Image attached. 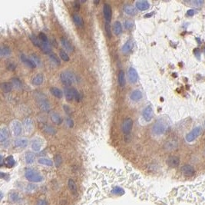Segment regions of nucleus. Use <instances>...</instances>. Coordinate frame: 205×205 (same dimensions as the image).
<instances>
[{
	"label": "nucleus",
	"instance_id": "nucleus-30",
	"mask_svg": "<svg viewBox=\"0 0 205 205\" xmlns=\"http://www.w3.org/2000/svg\"><path fill=\"white\" fill-rule=\"evenodd\" d=\"M25 161L28 165H32L35 161V155L31 151H28L25 155Z\"/></svg>",
	"mask_w": 205,
	"mask_h": 205
},
{
	"label": "nucleus",
	"instance_id": "nucleus-12",
	"mask_svg": "<svg viewBox=\"0 0 205 205\" xmlns=\"http://www.w3.org/2000/svg\"><path fill=\"white\" fill-rule=\"evenodd\" d=\"M22 126L24 128V130L27 133H31L32 131H33V122L31 118H26L23 121V124Z\"/></svg>",
	"mask_w": 205,
	"mask_h": 205
},
{
	"label": "nucleus",
	"instance_id": "nucleus-13",
	"mask_svg": "<svg viewBox=\"0 0 205 205\" xmlns=\"http://www.w3.org/2000/svg\"><path fill=\"white\" fill-rule=\"evenodd\" d=\"M43 145V141L40 138H35L32 140L31 144V148L34 151H39L42 149Z\"/></svg>",
	"mask_w": 205,
	"mask_h": 205
},
{
	"label": "nucleus",
	"instance_id": "nucleus-6",
	"mask_svg": "<svg viewBox=\"0 0 205 205\" xmlns=\"http://www.w3.org/2000/svg\"><path fill=\"white\" fill-rule=\"evenodd\" d=\"M22 124L18 120H14L11 124V129L13 135L17 137L21 134L22 131Z\"/></svg>",
	"mask_w": 205,
	"mask_h": 205
},
{
	"label": "nucleus",
	"instance_id": "nucleus-28",
	"mask_svg": "<svg viewBox=\"0 0 205 205\" xmlns=\"http://www.w3.org/2000/svg\"><path fill=\"white\" fill-rule=\"evenodd\" d=\"M50 92L54 97L57 98H62L63 96V92L57 87H52L50 88Z\"/></svg>",
	"mask_w": 205,
	"mask_h": 205
},
{
	"label": "nucleus",
	"instance_id": "nucleus-43",
	"mask_svg": "<svg viewBox=\"0 0 205 205\" xmlns=\"http://www.w3.org/2000/svg\"><path fill=\"white\" fill-rule=\"evenodd\" d=\"M49 58H50L51 61H52L54 64L57 65H59L60 63H61V62H60V60L58 59V58L55 54H52V53L50 54V55H49Z\"/></svg>",
	"mask_w": 205,
	"mask_h": 205
},
{
	"label": "nucleus",
	"instance_id": "nucleus-8",
	"mask_svg": "<svg viewBox=\"0 0 205 205\" xmlns=\"http://www.w3.org/2000/svg\"><path fill=\"white\" fill-rule=\"evenodd\" d=\"M103 15H104V18L106 21V23H110V22L112 20V11L111 5L108 3H105V5H103Z\"/></svg>",
	"mask_w": 205,
	"mask_h": 205
},
{
	"label": "nucleus",
	"instance_id": "nucleus-16",
	"mask_svg": "<svg viewBox=\"0 0 205 205\" xmlns=\"http://www.w3.org/2000/svg\"><path fill=\"white\" fill-rule=\"evenodd\" d=\"M60 40H61V43H62V45H63V47H64L68 52H74V46L72 45V43L70 42L68 40L67 38L62 37V38H61Z\"/></svg>",
	"mask_w": 205,
	"mask_h": 205
},
{
	"label": "nucleus",
	"instance_id": "nucleus-32",
	"mask_svg": "<svg viewBox=\"0 0 205 205\" xmlns=\"http://www.w3.org/2000/svg\"><path fill=\"white\" fill-rule=\"evenodd\" d=\"M1 89L4 93H9L12 89V84L10 82H3L1 84Z\"/></svg>",
	"mask_w": 205,
	"mask_h": 205
},
{
	"label": "nucleus",
	"instance_id": "nucleus-19",
	"mask_svg": "<svg viewBox=\"0 0 205 205\" xmlns=\"http://www.w3.org/2000/svg\"><path fill=\"white\" fill-rule=\"evenodd\" d=\"M64 94L67 101L74 99V88H65Z\"/></svg>",
	"mask_w": 205,
	"mask_h": 205
},
{
	"label": "nucleus",
	"instance_id": "nucleus-24",
	"mask_svg": "<svg viewBox=\"0 0 205 205\" xmlns=\"http://www.w3.org/2000/svg\"><path fill=\"white\" fill-rule=\"evenodd\" d=\"M51 120L53 123H55V124L59 125L62 123V118L60 116L59 114H58L56 112H53L51 114Z\"/></svg>",
	"mask_w": 205,
	"mask_h": 205
},
{
	"label": "nucleus",
	"instance_id": "nucleus-29",
	"mask_svg": "<svg viewBox=\"0 0 205 205\" xmlns=\"http://www.w3.org/2000/svg\"><path fill=\"white\" fill-rule=\"evenodd\" d=\"M9 136V132L6 128H3L0 131V141L4 142L5 140H7Z\"/></svg>",
	"mask_w": 205,
	"mask_h": 205
},
{
	"label": "nucleus",
	"instance_id": "nucleus-50",
	"mask_svg": "<svg viewBox=\"0 0 205 205\" xmlns=\"http://www.w3.org/2000/svg\"><path fill=\"white\" fill-rule=\"evenodd\" d=\"M66 123H67V125L69 127V128H73V126H74V122H73V120L72 119V118H66Z\"/></svg>",
	"mask_w": 205,
	"mask_h": 205
},
{
	"label": "nucleus",
	"instance_id": "nucleus-49",
	"mask_svg": "<svg viewBox=\"0 0 205 205\" xmlns=\"http://www.w3.org/2000/svg\"><path fill=\"white\" fill-rule=\"evenodd\" d=\"M32 60H33L34 62H35V63L36 64V65H38L41 64V60L38 56H37V55H35V54H32Z\"/></svg>",
	"mask_w": 205,
	"mask_h": 205
},
{
	"label": "nucleus",
	"instance_id": "nucleus-38",
	"mask_svg": "<svg viewBox=\"0 0 205 205\" xmlns=\"http://www.w3.org/2000/svg\"><path fill=\"white\" fill-rule=\"evenodd\" d=\"M30 40L32 41V42L33 43V45L35 46L40 48L41 45H42V42H41L40 39L37 36H36L35 35H31L30 36Z\"/></svg>",
	"mask_w": 205,
	"mask_h": 205
},
{
	"label": "nucleus",
	"instance_id": "nucleus-27",
	"mask_svg": "<svg viewBox=\"0 0 205 205\" xmlns=\"http://www.w3.org/2000/svg\"><path fill=\"white\" fill-rule=\"evenodd\" d=\"M40 48L43 53L46 55H50L52 54V48H51L49 43H45L42 42V45L40 46Z\"/></svg>",
	"mask_w": 205,
	"mask_h": 205
},
{
	"label": "nucleus",
	"instance_id": "nucleus-41",
	"mask_svg": "<svg viewBox=\"0 0 205 205\" xmlns=\"http://www.w3.org/2000/svg\"><path fill=\"white\" fill-rule=\"evenodd\" d=\"M112 193L115 195H122L124 194V190L120 188V187H115L114 188L112 189Z\"/></svg>",
	"mask_w": 205,
	"mask_h": 205
},
{
	"label": "nucleus",
	"instance_id": "nucleus-53",
	"mask_svg": "<svg viewBox=\"0 0 205 205\" xmlns=\"http://www.w3.org/2000/svg\"><path fill=\"white\" fill-rule=\"evenodd\" d=\"M192 3H194V5L198 7V6H200L201 5H203L204 2V1H194V2H192Z\"/></svg>",
	"mask_w": 205,
	"mask_h": 205
},
{
	"label": "nucleus",
	"instance_id": "nucleus-21",
	"mask_svg": "<svg viewBox=\"0 0 205 205\" xmlns=\"http://www.w3.org/2000/svg\"><path fill=\"white\" fill-rule=\"evenodd\" d=\"M130 98L134 101H138L142 98V93L140 90H134L131 92Z\"/></svg>",
	"mask_w": 205,
	"mask_h": 205
},
{
	"label": "nucleus",
	"instance_id": "nucleus-23",
	"mask_svg": "<svg viewBox=\"0 0 205 205\" xmlns=\"http://www.w3.org/2000/svg\"><path fill=\"white\" fill-rule=\"evenodd\" d=\"M124 12L128 15H130V16H134V15H135L137 14V11H136L135 8L131 5H125L124 7Z\"/></svg>",
	"mask_w": 205,
	"mask_h": 205
},
{
	"label": "nucleus",
	"instance_id": "nucleus-5",
	"mask_svg": "<svg viewBox=\"0 0 205 205\" xmlns=\"http://www.w3.org/2000/svg\"><path fill=\"white\" fill-rule=\"evenodd\" d=\"M133 127V121L131 118H126L122 123V131L124 134H128L131 133Z\"/></svg>",
	"mask_w": 205,
	"mask_h": 205
},
{
	"label": "nucleus",
	"instance_id": "nucleus-22",
	"mask_svg": "<svg viewBox=\"0 0 205 205\" xmlns=\"http://www.w3.org/2000/svg\"><path fill=\"white\" fill-rule=\"evenodd\" d=\"M68 185H69V188L70 191H72V193L74 194V195H77L78 194V188H77L76 183L75 182V181L73 179L70 178L68 181Z\"/></svg>",
	"mask_w": 205,
	"mask_h": 205
},
{
	"label": "nucleus",
	"instance_id": "nucleus-46",
	"mask_svg": "<svg viewBox=\"0 0 205 205\" xmlns=\"http://www.w3.org/2000/svg\"><path fill=\"white\" fill-rule=\"evenodd\" d=\"M38 38H39L41 42H42L48 43V37L46 36V35H45V33H43V32H40V33L38 34Z\"/></svg>",
	"mask_w": 205,
	"mask_h": 205
},
{
	"label": "nucleus",
	"instance_id": "nucleus-55",
	"mask_svg": "<svg viewBox=\"0 0 205 205\" xmlns=\"http://www.w3.org/2000/svg\"><path fill=\"white\" fill-rule=\"evenodd\" d=\"M15 68V65L13 63H11V64L8 65V69L9 70H14Z\"/></svg>",
	"mask_w": 205,
	"mask_h": 205
},
{
	"label": "nucleus",
	"instance_id": "nucleus-37",
	"mask_svg": "<svg viewBox=\"0 0 205 205\" xmlns=\"http://www.w3.org/2000/svg\"><path fill=\"white\" fill-rule=\"evenodd\" d=\"M5 166L7 167H12L13 166L15 165V160H14V157H12V156H8L6 158H5Z\"/></svg>",
	"mask_w": 205,
	"mask_h": 205
},
{
	"label": "nucleus",
	"instance_id": "nucleus-25",
	"mask_svg": "<svg viewBox=\"0 0 205 205\" xmlns=\"http://www.w3.org/2000/svg\"><path fill=\"white\" fill-rule=\"evenodd\" d=\"M43 81H44V76L42 74H38L33 77L32 82L34 85L38 86L43 83Z\"/></svg>",
	"mask_w": 205,
	"mask_h": 205
},
{
	"label": "nucleus",
	"instance_id": "nucleus-51",
	"mask_svg": "<svg viewBox=\"0 0 205 205\" xmlns=\"http://www.w3.org/2000/svg\"><path fill=\"white\" fill-rule=\"evenodd\" d=\"M36 205H48V203L45 199H39V200L36 202Z\"/></svg>",
	"mask_w": 205,
	"mask_h": 205
},
{
	"label": "nucleus",
	"instance_id": "nucleus-33",
	"mask_svg": "<svg viewBox=\"0 0 205 205\" xmlns=\"http://www.w3.org/2000/svg\"><path fill=\"white\" fill-rule=\"evenodd\" d=\"M118 84L121 87H124L125 85V75H124V72L123 70H120L118 72Z\"/></svg>",
	"mask_w": 205,
	"mask_h": 205
},
{
	"label": "nucleus",
	"instance_id": "nucleus-3",
	"mask_svg": "<svg viewBox=\"0 0 205 205\" xmlns=\"http://www.w3.org/2000/svg\"><path fill=\"white\" fill-rule=\"evenodd\" d=\"M168 124L164 119H158L152 127L153 133L156 135H161L167 130Z\"/></svg>",
	"mask_w": 205,
	"mask_h": 205
},
{
	"label": "nucleus",
	"instance_id": "nucleus-42",
	"mask_svg": "<svg viewBox=\"0 0 205 205\" xmlns=\"http://www.w3.org/2000/svg\"><path fill=\"white\" fill-rule=\"evenodd\" d=\"M59 55H60V58H62V60H63L64 62H69L70 60L69 58V56L68 55V54H67L65 51L63 50H61L59 52Z\"/></svg>",
	"mask_w": 205,
	"mask_h": 205
},
{
	"label": "nucleus",
	"instance_id": "nucleus-44",
	"mask_svg": "<svg viewBox=\"0 0 205 205\" xmlns=\"http://www.w3.org/2000/svg\"><path fill=\"white\" fill-rule=\"evenodd\" d=\"M9 199L10 200H12L13 202L18 201L19 200V194L16 192H12L9 194Z\"/></svg>",
	"mask_w": 205,
	"mask_h": 205
},
{
	"label": "nucleus",
	"instance_id": "nucleus-9",
	"mask_svg": "<svg viewBox=\"0 0 205 205\" xmlns=\"http://www.w3.org/2000/svg\"><path fill=\"white\" fill-rule=\"evenodd\" d=\"M153 108L151 105H148L147 107L143 110V112H142V116H143V118L145 119V121L147 122H149L151 121V119L153 118Z\"/></svg>",
	"mask_w": 205,
	"mask_h": 205
},
{
	"label": "nucleus",
	"instance_id": "nucleus-39",
	"mask_svg": "<svg viewBox=\"0 0 205 205\" xmlns=\"http://www.w3.org/2000/svg\"><path fill=\"white\" fill-rule=\"evenodd\" d=\"M12 86L16 89H21L22 88V81L17 78H12Z\"/></svg>",
	"mask_w": 205,
	"mask_h": 205
},
{
	"label": "nucleus",
	"instance_id": "nucleus-52",
	"mask_svg": "<svg viewBox=\"0 0 205 205\" xmlns=\"http://www.w3.org/2000/svg\"><path fill=\"white\" fill-rule=\"evenodd\" d=\"M74 99L76 100L77 101H80V94L78 91L76 90V88H74Z\"/></svg>",
	"mask_w": 205,
	"mask_h": 205
},
{
	"label": "nucleus",
	"instance_id": "nucleus-26",
	"mask_svg": "<svg viewBox=\"0 0 205 205\" xmlns=\"http://www.w3.org/2000/svg\"><path fill=\"white\" fill-rule=\"evenodd\" d=\"M11 49L6 45H2L0 48V55L2 57H9L11 55Z\"/></svg>",
	"mask_w": 205,
	"mask_h": 205
},
{
	"label": "nucleus",
	"instance_id": "nucleus-14",
	"mask_svg": "<svg viewBox=\"0 0 205 205\" xmlns=\"http://www.w3.org/2000/svg\"><path fill=\"white\" fill-rule=\"evenodd\" d=\"M128 79L129 81H131V83H136L138 79V72L134 68H130L128 69Z\"/></svg>",
	"mask_w": 205,
	"mask_h": 205
},
{
	"label": "nucleus",
	"instance_id": "nucleus-11",
	"mask_svg": "<svg viewBox=\"0 0 205 205\" xmlns=\"http://www.w3.org/2000/svg\"><path fill=\"white\" fill-rule=\"evenodd\" d=\"M135 7L139 11H145L149 9L150 4L148 1H145V0H139L135 3Z\"/></svg>",
	"mask_w": 205,
	"mask_h": 205
},
{
	"label": "nucleus",
	"instance_id": "nucleus-54",
	"mask_svg": "<svg viewBox=\"0 0 205 205\" xmlns=\"http://www.w3.org/2000/svg\"><path fill=\"white\" fill-rule=\"evenodd\" d=\"M74 8L76 10H79L80 9V2L79 1H75L74 3Z\"/></svg>",
	"mask_w": 205,
	"mask_h": 205
},
{
	"label": "nucleus",
	"instance_id": "nucleus-40",
	"mask_svg": "<svg viewBox=\"0 0 205 205\" xmlns=\"http://www.w3.org/2000/svg\"><path fill=\"white\" fill-rule=\"evenodd\" d=\"M54 161H55V165L56 167H59L62 163V157L60 155H56L54 157Z\"/></svg>",
	"mask_w": 205,
	"mask_h": 205
},
{
	"label": "nucleus",
	"instance_id": "nucleus-48",
	"mask_svg": "<svg viewBox=\"0 0 205 205\" xmlns=\"http://www.w3.org/2000/svg\"><path fill=\"white\" fill-rule=\"evenodd\" d=\"M105 32L108 38H112V32H111V27L109 23H105Z\"/></svg>",
	"mask_w": 205,
	"mask_h": 205
},
{
	"label": "nucleus",
	"instance_id": "nucleus-18",
	"mask_svg": "<svg viewBox=\"0 0 205 205\" xmlns=\"http://www.w3.org/2000/svg\"><path fill=\"white\" fill-rule=\"evenodd\" d=\"M21 60L22 62H23L26 66H28L30 69H35L36 67V64L35 63L33 60L31 58H29L28 57H26L25 55H21Z\"/></svg>",
	"mask_w": 205,
	"mask_h": 205
},
{
	"label": "nucleus",
	"instance_id": "nucleus-34",
	"mask_svg": "<svg viewBox=\"0 0 205 205\" xmlns=\"http://www.w3.org/2000/svg\"><path fill=\"white\" fill-rule=\"evenodd\" d=\"M72 19H73V22H75V24L76 25V26L79 27H82L84 26V20L80 15L77 14L73 15Z\"/></svg>",
	"mask_w": 205,
	"mask_h": 205
},
{
	"label": "nucleus",
	"instance_id": "nucleus-10",
	"mask_svg": "<svg viewBox=\"0 0 205 205\" xmlns=\"http://www.w3.org/2000/svg\"><path fill=\"white\" fill-rule=\"evenodd\" d=\"M180 157L176 155H171L167 159V165L171 167H177L180 165Z\"/></svg>",
	"mask_w": 205,
	"mask_h": 205
},
{
	"label": "nucleus",
	"instance_id": "nucleus-47",
	"mask_svg": "<svg viewBox=\"0 0 205 205\" xmlns=\"http://www.w3.org/2000/svg\"><path fill=\"white\" fill-rule=\"evenodd\" d=\"M124 27L127 29H131L134 27V22L132 20H126L124 22Z\"/></svg>",
	"mask_w": 205,
	"mask_h": 205
},
{
	"label": "nucleus",
	"instance_id": "nucleus-20",
	"mask_svg": "<svg viewBox=\"0 0 205 205\" xmlns=\"http://www.w3.org/2000/svg\"><path fill=\"white\" fill-rule=\"evenodd\" d=\"M132 48H133V42H132V41L131 40L127 41L126 42H125V44L123 45V47H122V53H124V54L126 55V54H128V53H129L130 52H131Z\"/></svg>",
	"mask_w": 205,
	"mask_h": 205
},
{
	"label": "nucleus",
	"instance_id": "nucleus-1",
	"mask_svg": "<svg viewBox=\"0 0 205 205\" xmlns=\"http://www.w3.org/2000/svg\"><path fill=\"white\" fill-rule=\"evenodd\" d=\"M34 97L36 99V101L38 105V108L42 112H48L51 109L50 102L46 98V96L44 94L41 93L40 91H36L34 94Z\"/></svg>",
	"mask_w": 205,
	"mask_h": 205
},
{
	"label": "nucleus",
	"instance_id": "nucleus-36",
	"mask_svg": "<svg viewBox=\"0 0 205 205\" xmlns=\"http://www.w3.org/2000/svg\"><path fill=\"white\" fill-rule=\"evenodd\" d=\"M38 162L40 165H45V166H48V167H52L53 165V162L50 159L46 158V157H41L38 160Z\"/></svg>",
	"mask_w": 205,
	"mask_h": 205
},
{
	"label": "nucleus",
	"instance_id": "nucleus-4",
	"mask_svg": "<svg viewBox=\"0 0 205 205\" xmlns=\"http://www.w3.org/2000/svg\"><path fill=\"white\" fill-rule=\"evenodd\" d=\"M60 80L63 85L66 86H70L75 82L76 79L72 72L66 71V72H63L60 74Z\"/></svg>",
	"mask_w": 205,
	"mask_h": 205
},
{
	"label": "nucleus",
	"instance_id": "nucleus-31",
	"mask_svg": "<svg viewBox=\"0 0 205 205\" xmlns=\"http://www.w3.org/2000/svg\"><path fill=\"white\" fill-rule=\"evenodd\" d=\"M113 32L116 36H119L122 32V26L121 22H115L113 25Z\"/></svg>",
	"mask_w": 205,
	"mask_h": 205
},
{
	"label": "nucleus",
	"instance_id": "nucleus-15",
	"mask_svg": "<svg viewBox=\"0 0 205 205\" xmlns=\"http://www.w3.org/2000/svg\"><path fill=\"white\" fill-rule=\"evenodd\" d=\"M177 147H178V143H177V141H175V140H171V141H167V142L165 144V146H164L165 150L168 151H171L175 150Z\"/></svg>",
	"mask_w": 205,
	"mask_h": 205
},
{
	"label": "nucleus",
	"instance_id": "nucleus-45",
	"mask_svg": "<svg viewBox=\"0 0 205 205\" xmlns=\"http://www.w3.org/2000/svg\"><path fill=\"white\" fill-rule=\"evenodd\" d=\"M36 190H37V187H36L35 184H29L27 185L26 191H28L29 193H34V192H36Z\"/></svg>",
	"mask_w": 205,
	"mask_h": 205
},
{
	"label": "nucleus",
	"instance_id": "nucleus-17",
	"mask_svg": "<svg viewBox=\"0 0 205 205\" xmlns=\"http://www.w3.org/2000/svg\"><path fill=\"white\" fill-rule=\"evenodd\" d=\"M28 144H29V141L26 138H19L15 141V146L17 148H26L28 146Z\"/></svg>",
	"mask_w": 205,
	"mask_h": 205
},
{
	"label": "nucleus",
	"instance_id": "nucleus-7",
	"mask_svg": "<svg viewBox=\"0 0 205 205\" xmlns=\"http://www.w3.org/2000/svg\"><path fill=\"white\" fill-rule=\"evenodd\" d=\"M202 131V129L200 127H197L194 129L193 131H191L190 133L186 136V141L188 142H192L195 140L198 136L200 135Z\"/></svg>",
	"mask_w": 205,
	"mask_h": 205
},
{
	"label": "nucleus",
	"instance_id": "nucleus-35",
	"mask_svg": "<svg viewBox=\"0 0 205 205\" xmlns=\"http://www.w3.org/2000/svg\"><path fill=\"white\" fill-rule=\"evenodd\" d=\"M42 130L43 131H45V133L49 134H55V130L54 129V128L50 125H48V124H42Z\"/></svg>",
	"mask_w": 205,
	"mask_h": 205
},
{
	"label": "nucleus",
	"instance_id": "nucleus-2",
	"mask_svg": "<svg viewBox=\"0 0 205 205\" xmlns=\"http://www.w3.org/2000/svg\"><path fill=\"white\" fill-rule=\"evenodd\" d=\"M25 176L28 181L32 183H38L43 180V177L40 173L32 168H27L25 171Z\"/></svg>",
	"mask_w": 205,
	"mask_h": 205
}]
</instances>
